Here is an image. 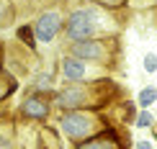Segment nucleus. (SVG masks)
I'll return each mask as SVG.
<instances>
[{"label":"nucleus","instance_id":"nucleus-13","mask_svg":"<svg viewBox=\"0 0 157 149\" xmlns=\"http://www.w3.org/2000/svg\"><path fill=\"white\" fill-rule=\"evenodd\" d=\"M132 124H134L136 129H155V113H152V111H136V116H134Z\"/></svg>","mask_w":157,"mask_h":149},{"label":"nucleus","instance_id":"nucleus-15","mask_svg":"<svg viewBox=\"0 0 157 149\" xmlns=\"http://www.w3.org/2000/svg\"><path fill=\"white\" fill-rule=\"evenodd\" d=\"M142 67H144L147 75H155V72H157V54H155V51H147V54H144Z\"/></svg>","mask_w":157,"mask_h":149},{"label":"nucleus","instance_id":"nucleus-6","mask_svg":"<svg viewBox=\"0 0 157 149\" xmlns=\"http://www.w3.org/2000/svg\"><path fill=\"white\" fill-rule=\"evenodd\" d=\"M54 113V106H52V95H39L31 90L26 98L18 103L16 108V118L21 124H47Z\"/></svg>","mask_w":157,"mask_h":149},{"label":"nucleus","instance_id":"nucleus-3","mask_svg":"<svg viewBox=\"0 0 157 149\" xmlns=\"http://www.w3.org/2000/svg\"><path fill=\"white\" fill-rule=\"evenodd\" d=\"M111 121L103 111H90V108H77V111H57V129L70 144H80L90 139L101 129H106Z\"/></svg>","mask_w":157,"mask_h":149},{"label":"nucleus","instance_id":"nucleus-20","mask_svg":"<svg viewBox=\"0 0 157 149\" xmlns=\"http://www.w3.org/2000/svg\"><path fill=\"white\" fill-rule=\"evenodd\" d=\"M152 131H155V134H157V124H155V129H152Z\"/></svg>","mask_w":157,"mask_h":149},{"label":"nucleus","instance_id":"nucleus-8","mask_svg":"<svg viewBox=\"0 0 157 149\" xmlns=\"http://www.w3.org/2000/svg\"><path fill=\"white\" fill-rule=\"evenodd\" d=\"M72 149H126V141L121 139L119 129L113 124H108L106 129H101L98 134H93L90 139L80 141V144H72Z\"/></svg>","mask_w":157,"mask_h":149},{"label":"nucleus","instance_id":"nucleus-18","mask_svg":"<svg viewBox=\"0 0 157 149\" xmlns=\"http://www.w3.org/2000/svg\"><path fill=\"white\" fill-rule=\"evenodd\" d=\"M132 149H155V147H152V141H149V139H136Z\"/></svg>","mask_w":157,"mask_h":149},{"label":"nucleus","instance_id":"nucleus-4","mask_svg":"<svg viewBox=\"0 0 157 149\" xmlns=\"http://www.w3.org/2000/svg\"><path fill=\"white\" fill-rule=\"evenodd\" d=\"M67 51L88 64H95L101 69H111L116 54H119V36H101V39L67 44Z\"/></svg>","mask_w":157,"mask_h":149},{"label":"nucleus","instance_id":"nucleus-1","mask_svg":"<svg viewBox=\"0 0 157 149\" xmlns=\"http://www.w3.org/2000/svg\"><path fill=\"white\" fill-rule=\"evenodd\" d=\"M121 31V23L108 10L98 8V5H77V8L64 13V41L77 44L88 41V39H101V36H116Z\"/></svg>","mask_w":157,"mask_h":149},{"label":"nucleus","instance_id":"nucleus-16","mask_svg":"<svg viewBox=\"0 0 157 149\" xmlns=\"http://www.w3.org/2000/svg\"><path fill=\"white\" fill-rule=\"evenodd\" d=\"M10 18H13V5H10V0H0V26L10 23Z\"/></svg>","mask_w":157,"mask_h":149},{"label":"nucleus","instance_id":"nucleus-9","mask_svg":"<svg viewBox=\"0 0 157 149\" xmlns=\"http://www.w3.org/2000/svg\"><path fill=\"white\" fill-rule=\"evenodd\" d=\"M31 90L39 95H52L57 90V72H49V69H41V72L34 75V82H31Z\"/></svg>","mask_w":157,"mask_h":149},{"label":"nucleus","instance_id":"nucleus-19","mask_svg":"<svg viewBox=\"0 0 157 149\" xmlns=\"http://www.w3.org/2000/svg\"><path fill=\"white\" fill-rule=\"evenodd\" d=\"M3 67H5V51H3V41H0V75H3Z\"/></svg>","mask_w":157,"mask_h":149},{"label":"nucleus","instance_id":"nucleus-7","mask_svg":"<svg viewBox=\"0 0 157 149\" xmlns=\"http://www.w3.org/2000/svg\"><path fill=\"white\" fill-rule=\"evenodd\" d=\"M98 75H101V67L77 59V57H72L70 51H64V54H62V59H59V77H62V85L93 82V80H98Z\"/></svg>","mask_w":157,"mask_h":149},{"label":"nucleus","instance_id":"nucleus-2","mask_svg":"<svg viewBox=\"0 0 157 149\" xmlns=\"http://www.w3.org/2000/svg\"><path fill=\"white\" fill-rule=\"evenodd\" d=\"M116 85L111 77H101L93 82H75V85H62L52 93V106L54 111H77V108H90V111H103L108 103H113Z\"/></svg>","mask_w":157,"mask_h":149},{"label":"nucleus","instance_id":"nucleus-17","mask_svg":"<svg viewBox=\"0 0 157 149\" xmlns=\"http://www.w3.org/2000/svg\"><path fill=\"white\" fill-rule=\"evenodd\" d=\"M0 149H16V134L10 131H0Z\"/></svg>","mask_w":157,"mask_h":149},{"label":"nucleus","instance_id":"nucleus-11","mask_svg":"<svg viewBox=\"0 0 157 149\" xmlns=\"http://www.w3.org/2000/svg\"><path fill=\"white\" fill-rule=\"evenodd\" d=\"M16 41H18V44H23L26 49L36 51V36H34V26H31V23H21V26L16 28Z\"/></svg>","mask_w":157,"mask_h":149},{"label":"nucleus","instance_id":"nucleus-5","mask_svg":"<svg viewBox=\"0 0 157 149\" xmlns=\"http://www.w3.org/2000/svg\"><path fill=\"white\" fill-rule=\"evenodd\" d=\"M31 26H34L36 44L49 47V44H54L57 39L62 36V31H64V10L62 8H44L34 21H31Z\"/></svg>","mask_w":157,"mask_h":149},{"label":"nucleus","instance_id":"nucleus-10","mask_svg":"<svg viewBox=\"0 0 157 149\" xmlns=\"http://www.w3.org/2000/svg\"><path fill=\"white\" fill-rule=\"evenodd\" d=\"M155 103H157V88L155 85H144L136 93V108L139 111H152Z\"/></svg>","mask_w":157,"mask_h":149},{"label":"nucleus","instance_id":"nucleus-12","mask_svg":"<svg viewBox=\"0 0 157 149\" xmlns=\"http://www.w3.org/2000/svg\"><path fill=\"white\" fill-rule=\"evenodd\" d=\"M16 90H18V80H16V77L0 75V103H5Z\"/></svg>","mask_w":157,"mask_h":149},{"label":"nucleus","instance_id":"nucleus-14","mask_svg":"<svg viewBox=\"0 0 157 149\" xmlns=\"http://www.w3.org/2000/svg\"><path fill=\"white\" fill-rule=\"evenodd\" d=\"M129 3L132 0H93V5H98L103 10H124Z\"/></svg>","mask_w":157,"mask_h":149}]
</instances>
